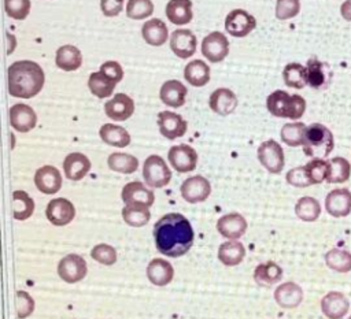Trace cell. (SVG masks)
I'll use <instances>...</instances> for the list:
<instances>
[{
  "label": "cell",
  "instance_id": "obj_43",
  "mask_svg": "<svg viewBox=\"0 0 351 319\" xmlns=\"http://www.w3.org/2000/svg\"><path fill=\"white\" fill-rule=\"evenodd\" d=\"M306 127L307 126L303 122L285 123L280 131L282 142H285L288 146H300L303 144Z\"/></svg>",
  "mask_w": 351,
  "mask_h": 319
},
{
  "label": "cell",
  "instance_id": "obj_41",
  "mask_svg": "<svg viewBox=\"0 0 351 319\" xmlns=\"http://www.w3.org/2000/svg\"><path fill=\"white\" fill-rule=\"evenodd\" d=\"M115 82L108 79L106 75H103L100 71H95L88 78V88L99 99L110 97L111 93L115 89Z\"/></svg>",
  "mask_w": 351,
  "mask_h": 319
},
{
  "label": "cell",
  "instance_id": "obj_20",
  "mask_svg": "<svg viewBox=\"0 0 351 319\" xmlns=\"http://www.w3.org/2000/svg\"><path fill=\"white\" fill-rule=\"evenodd\" d=\"M34 185L44 194H55L62 188L60 171L53 166H43L34 174Z\"/></svg>",
  "mask_w": 351,
  "mask_h": 319
},
{
  "label": "cell",
  "instance_id": "obj_34",
  "mask_svg": "<svg viewBox=\"0 0 351 319\" xmlns=\"http://www.w3.org/2000/svg\"><path fill=\"white\" fill-rule=\"evenodd\" d=\"M281 278H282V268L274 261L258 264L256 268L254 270V281L259 286L269 288V286L280 282Z\"/></svg>",
  "mask_w": 351,
  "mask_h": 319
},
{
  "label": "cell",
  "instance_id": "obj_10",
  "mask_svg": "<svg viewBox=\"0 0 351 319\" xmlns=\"http://www.w3.org/2000/svg\"><path fill=\"white\" fill-rule=\"evenodd\" d=\"M167 159L177 173H189L196 168L197 152L191 145L180 144L169 149Z\"/></svg>",
  "mask_w": 351,
  "mask_h": 319
},
{
  "label": "cell",
  "instance_id": "obj_3",
  "mask_svg": "<svg viewBox=\"0 0 351 319\" xmlns=\"http://www.w3.org/2000/svg\"><path fill=\"white\" fill-rule=\"evenodd\" d=\"M302 146L306 156L325 159L335 148V138L325 125L311 123L306 127Z\"/></svg>",
  "mask_w": 351,
  "mask_h": 319
},
{
  "label": "cell",
  "instance_id": "obj_27",
  "mask_svg": "<svg viewBox=\"0 0 351 319\" xmlns=\"http://www.w3.org/2000/svg\"><path fill=\"white\" fill-rule=\"evenodd\" d=\"M208 105L218 115H229L237 107V97L230 89L218 88L210 94Z\"/></svg>",
  "mask_w": 351,
  "mask_h": 319
},
{
  "label": "cell",
  "instance_id": "obj_50",
  "mask_svg": "<svg viewBox=\"0 0 351 319\" xmlns=\"http://www.w3.org/2000/svg\"><path fill=\"white\" fill-rule=\"evenodd\" d=\"M287 182L292 186H296V188H307L311 183L310 178H308V174H307V170H306V166H299V167H293L291 168L288 173H287V177H285Z\"/></svg>",
  "mask_w": 351,
  "mask_h": 319
},
{
  "label": "cell",
  "instance_id": "obj_21",
  "mask_svg": "<svg viewBox=\"0 0 351 319\" xmlns=\"http://www.w3.org/2000/svg\"><path fill=\"white\" fill-rule=\"evenodd\" d=\"M350 309V301L341 292H329L321 298V311L328 319H343Z\"/></svg>",
  "mask_w": 351,
  "mask_h": 319
},
{
  "label": "cell",
  "instance_id": "obj_49",
  "mask_svg": "<svg viewBox=\"0 0 351 319\" xmlns=\"http://www.w3.org/2000/svg\"><path fill=\"white\" fill-rule=\"evenodd\" d=\"M16 297V315L19 319H26L34 311V300L25 290H18L15 293Z\"/></svg>",
  "mask_w": 351,
  "mask_h": 319
},
{
  "label": "cell",
  "instance_id": "obj_2",
  "mask_svg": "<svg viewBox=\"0 0 351 319\" xmlns=\"http://www.w3.org/2000/svg\"><path fill=\"white\" fill-rule=\"evenodd\" d=\"M8 93L16 99H32L38 94L45 82L40 64L32 60L14 62L7 70Z\"/></svg>",
  "mask_w": 351,
  "mask_h": 319
},
{
  "label": "cell",
  "instance_id": "obj_47",
  "mask_svg": "<svg viewBox=\"0 0 351 319\" xmlns=\"http://www.w3.org/2000/svg\"><path fill=\"white\" fill-rule=\"evenodd\" d=\"M90 256L95 261L104 266H112L117 261V251L108 244L95 245L90 251Z\"/></svg>",
  "mask_w": 351,
  "mask_h": 319
},
{
  "label": "cell",
  "instance_id": "obj_19",
  "mask_svg": "<svg viewBox=\"0 0 351 319\" xmlns=\"http://www.w3.org/2000/svg\"><path fill=\"white\" fill-rule=\"evenodd\" d=\"M10 125L19 133H27L34 129L37 123V115L34 110L27 104H14L10 111Z\"/></svg>",
  "mask_w": 351,
  "mask_h": 319
},
{
  "label": "cell",
  "instance_id": "obj_36",
  "mask_svg": "<svg viewBox=\"0 0 351 319\" xmlns=\"http://www.w3.org/2000/svg\"><path fill=\"white\" fill-rule=\"evenodd\" d=\"M110 170L121 174H132L138 168V159L133 155L123 152H114L107 157Z\"/></svg>",
  "mask_w": 351,
  "mask_h": 319
},
{
  "label": "cell",
  "instance_id": "obj_15",
  "mask_svg": "<svg viewBox=\"0 0 351 319\" xmlns=\"http://www.w3.org/2000/svg\"><path fill=\"white\" fill-rule=\"evenodd\" d=\"M325 211L333 218H344L351 212V192L346 188L330 190L325 197Z\"/></svg>",
  "mask_w": 351,
  "mask_h": 319
},
{
  "label": "cell",
  "instance_id": "obj_45",
  "mask_svg": "<svg viewBox=\"0 0 351 319\" xmlns=\"http://www.w3.org/2000/svg\"><path fill=\"white\" fill-rule=\"evenodd\" d=\"M154 3L151 0H129L126 4V15L133 21H140L151 16Z\"/></svg>",
  "mask_w": 351,
  "mask_h": 319
},
{
  "label": "cell",
  "instance_id": "obj_48",
  "mask_svg": "<svg viewBox=\"0 0 351 319\" xmlns=\"http://www.w3.org/2000/svg\"><path fill=\"white\" fill-rule=\"evenodd\" d=\"M300 11V0H277L276 3V18L287 21L295 18Z\"/></svg>",
  "mask_w": 351,
  "mask_h": 319
},
{
  "label": "cell",
  "instance_id": "obj_23",
  "mask_svg": "<svg viewBox=\"0 0 351 319\" xmlns=\"http://www.w3.org/2000/svg\"><path fill=\"white\" fill-rule=\"evenodd\" d=\"M90 160L81 152H71L63 160V171L67 179L80 181L90 170Z\"/></svg>",
  "mask_w": 351,
  "mask_h": 319
},
{
  "label": "cell",
  "instance_id": "obj_17",
  "mask_svg": "<svg viewBox=\"0 0 351 319\" xmlns=\"http://www.w3.org/2000/svg\"><path fill=\"white\" fill-rule=\"evenodd\" d=\"M196 36L189 29H177L170 36V48L180 59L191 58L196 52Z\"/></svg>",
  "mask_w": 351,
  "mask_h": 319
},
{
  "label": "cell",
  "instance_id": "obj_52",
  "mask_svg": "<svg viewBox=\"0 0 351 319\" xmlns=\"http://www.w3.org/2000/svg\"><path fill=\"white\" fill-rule=\"evenodd\" d=\"M123 8V0H100V10L106 16H117Z\"/></svg>",
  "mask_w": 351,
  "mask_h": 319
},
{
  "label": "cell",
  "instance_id": "obj_4",
  "mask_svg": "<svg viewBox=\"0 0 351 319\" xmlns=\"http://www.w3.org/2000/svg\"><path fill=\"white\" fill-rule=\"evenodd\" d=\"M267 111L277 118L300 119L306 111V100L299 94H289L285 90H274L266 99Z\"/></svg>",
  "mask_w": 351,
  "mask_h": 319
},
{
  "label": "cell",
  "instance_id": "obj_46",
  "mask_svg": "<svg viewBox=\"0 0 351 319\" xmlns=\"http://www.w3.org/2000/svg\"><path fill=\"white\" fill-rule=\"evenodd\" d=\"M30 0H4L5 14L15 21L25 19L30 12Z\"/></svg>",
  "mask_w": 351,
  "mask_h": 319
},
{
  "label": "cell",
  "instance_id": "obj_54",
  "mask_svg": "<svg viewBox=\"0 0 351 319\" xmlns=\"http://www.w3.org/2000/svg\"><path fill=\"white\" fill-rule=\"evenodd\" d=\"M348 319H351V315H350V316H348Z\"/></svg>",
  "mask_w": 351,
  "mask_h": 319
},
{
  "label": "cell",
  "instance_id": "obj_8",
  "mask_svg": "<svg viewBox=\"0 0 351 319\" xmlns=\"http://www.w3.org/2000/svg\"><path fill=\"white\" fill-rule=\"evenodd\" d=\"M256 27V19L241 8L232 10L225 18V29L233 37H245Z\"/></svg>",
  "mask_w": 351,
  "mask_h": 319
},
{
  "label": "cell",
  "instance_id": "obj_13",
  "mask_svg": "<svg viewBox=\"0 0 351 319\" xmlns=\"http://www.w3.org/2000/svg\"><path fill=\"white\" fill-rule=\"evenodd\" d=\"M121 199L125 205H141L149 208L155 201V194L143 182L133 181L123 186L121 192Z\"/></svg>",
  "mask_w": 351,
  "mask_h": 319
},
{
  "label": "cell",
  "instance_id": "obj_40",
  "mask_svg": "<svg viewBox=\"0 0 351 319\" xmlns=\"http://www.w3.org/2000/svg\"><path fill=\"white\" fill-rule=\"evenodd\" d=\"M329 162V174L326 178L328 183H343L351 175V164L346 157L336 156L328 160Z\"/></svg>",
  "mask_w": 351,
  "mask_h": 319
},
{
  "label": "cell",
  "instance_id": "obj_9",
  "mask_svg": "<svg viewBox=\"0 0 351 319\" xmlns=\"http://www.w3.org/2000/svg\"><path fill=\"white\" fill-rule=\"evenodd\" d=\"M202 53L208 62L218 63L229 53V40L221 31H211L202 41Z\"/></svg>",
  "mask_w": 351,
  "mask_h": 319
},
{
  "label": "cell",
  "instance_id": "obj_16",
  "mask_svg": "<svg viewBox=\"0 0 351 319\" xmlns=\"http://www.w3.org/2000/svg\"><path fill=\"white\" fill-rule=\"evenodd\" d=\"M306 73H307V85H310L313 89L328 88L333 77V71L330 66L325 62L318 60L317 58L308 59L306 64Z\"/></svg>",
  "mask_w": 351,
  "mask_h": 319
},
{
  "label": "cell",
  "instance_id": "obj_28",
  "mask_svg": "<svg viewBox=\"0 0 351 319\" xmlns=\"http://www.w3.org/2000/svg\"><path fill=\"white\" fill-rule=\"evenodd\" d=\"M141 36L148 45L160 47L167 41L169 30L166 23L159 18L145 21L141 27Z\"/></svg>",
  "mask_w": 351,
  "mask_h": 319
},
{
  "label": "cell",
  "instance_id": "obj_37",
  "mask_svg": "<svg viewBox=\"0 0 351 319\" xmlns=\"http://www.w3.org/2000/svg\"><path fill=\"white\" fill-rule=\"evenodd\" d=\"M12 209H14V218L16 220H26L34 212V201L26 192L14 190L12 192Z\"/></svg>",
  "mask_w": 351,
  "mask_h": 319
},
{
  "label": "cell",
  "instance_id": "obj_29",
  "mask_svg": "<svg viewBox=\"0 0 351 319\" xmlns=\"http://www.w3.org/2000/svg\"><path fill=\"white\" fill-rule=\"evenodd\" d=\"M55 64L63 71H74L82 64V53L75 45H62L56 51Z\"/></svg>",
  "mask_w": 351,
  "mask_h": 319
},
{
  "label": "cell",
  "instance_id": "obj_38",
  "mask_svg": "<svg viewBox=\"0 0 351 319\" xmlns=\"http://www.w3.org/2000/svg\"><path fill=\"white\" fill-rule=\"evenodd\" d=\"M325 264L328 268L336 272H350L351 271V252L333 248L324 255Z\"/></svg>",
  "mask_w": 351,
  "mask_h": 319
},
{
  "label": "cell",
  "instance_id": "obj_51",
  "mask_svg": "<svg viewBox=\"0 0 351 319\" xmlns=\"http://www.w3.org/2000/svg\"><path fill=\"white\" fill-rule=\"evenodd\" d=\"M99 71H100L103 75H106L108 79H111L112 82H115V84H118V82L123 78V70H122L121 64H119L118 62H115V60H107V62H104V63L100 66Z\"/></svg>",
  "mask_w": 351,
  "mask_h": 319
},
{
  "label": "cell",
  "instance_id": "obj_33",
  "mask_svg": "<svg viewBox=\"0 0 351 319\" xmlns=\"http://www.w3.org/2000/svg\"><path fill=\"white\" fill-rule=\"evenodd\" d=\"M184 78L192 86H204L210 81V67L203 60H192L184 67Z\"/></svg>",
  "mask_w": 351,
  "mask_h": 319
},
{
  "label": "cell",
  "instance_id": "obj_14",
  "mask_svg": "<svg viewBox=\"0 0 351 319\" xmlns=\"http://www.w3.org/2000/svg\"><path fill=\"white\" fill-rule=\"evenodd\" d=\"M158 126L160 134L167 140L182 137L188 129L186 120L173 111H160L158 114Z\"/></svg>",
  "mask_w": 351,
  "mask_h": 319
},
{
  "label": "cell",
  "instance_id": "obj_24",
  "mask_svg": "<svg viewBox=\"0 0 351 319\" xmlns=\"http://www.w3.org/2000/svg\"><path fill=\"white\" fill-rule=\"evenodd\" d=\"M173 277H174L173 266L162 257L152 259L147 266V278L155 286L162 288L169 285L173 281Z\"/></svg>",
  "mask_w": 351,
  "mask_h": 319
},
{
  "label": "cell",
  "instance_id": "obj_18",
  "mask_svg": "<svg viewBox=\"0 0 351 319\" xmlns=\"http://www.w3.org/2000/svg\"><path fill=\"white\" fill-rule=\"evenodd\" d=\"M106 115L117 122L129 119L134 112V101L125 93H117L104 104Z\"/></svg>",
  "mask_w": 351,
  "mask_h": 319
},
{
  "label": "cell",
  "instance_id": "obj_53",
  "mask_svg": "<svg viewBox=\"0 0 351 319\" xmlns=\"http://www.w3.org/2000/svg\"><path fill=\"white\" fill-rule=\"evenodd\" d=\"M340 14H341V16H343L346 21L351 22V0H346V1L340 5Z\"/></svg>",
  "mask_w": 351,
  "mask_h": 319
},
{
  "label": "cell",
  "instance_id": "obj_35",
  "mask_svg": "<svg viewBox=\"0 0 351 319\" xmlns=\"http://www.w3.org/2000/svg\"><path fill=\"white\" fill-rule=\"evenodd\" d=\"M295 214L303 222H315L321 215V204L311 196H303L295 204Z\"/></svg>",
  "mask_w": 351,
  "mask_h": 319
},
{
  "label": "cell",
  "instance_id": "obj_22",
  "mask_svg": "<svg viewBox=\"0 0 351 319\" xmlns=\"http://www.w3.org/2000/svg\"><path fill=\"white\" fill-rule=\"evenodd\" d=\"M217 230L225 238L237 240L244 235L247 230V220L241 214L230 212L217 220Z\"/></svg>",
  "mask_w": 351,
  "mask_h": 319
},
{
  "label": "cell",
  "instance_id": "obj_25",
  "mask_svg": "<svg viewBox=\"0 0 351 319\" xmlns=\"http://www.w3.org/2000/svg\"><path fill=\"white\" fill-rule=\"evenodd\" d=\"M188 90L186 86L180 82L178 79H169L166 81L159 92V97L162 103L171 108H180L185 104Z\"/></svg>",
  "mask_w": 351,
  "mask_h": 319
},
{
  "label": "cell",
  "instance_id": "obj_12",
  "mask_svg": "<svg viewBox=\"0 0 351 319\" xmlns=\"http://www.w3.org/2000/svg\"><path fill=\"white\" fill-rule=\"evenodd\" d=\"M45 216L53 226H66L75 218V207L70 200L56 197L48 203Z\"/></svg>",
  "mask_w": 351,
  "mask_h": 319
},
{
  "label": "cell",
  "instance_id": "obj_30",
  "mask_svg": "<svg viewBox=\"0 0 351 319\" xmlns=\"http://www.w3.org/2000/svg\"><path fill=\"white\" fill-rule=\"evenodd\" d=\"M166 16L174 25H186L192 21V1L191 0H170L166 4Z\"/></svg>",
  "mask_w": 351,
  "mask_h": 319
},
{
  "label": "cell",
  "instance_id": "obj_44",
  "mask_svg": "<svg viewBox=\"0 0 351 319\" xmlns=\"http://www.w3.org/2000/svg\"><path fill=\"white\" fill-rule=\"evenodd\" d=\"M306 170H307L308 178L313 185L322 183L324 181H326L328 174H329V162L325 159H318V157L311 159L306 164Z\"/></svg>",
  "mask_w": 351,
  "mask_h": 319
},
{
  "label": "cell",
  "instance_id": "obj_5",
  "mask_svg": "<svg viewBox=\"0 0 351 319\" xmlns=\"http://www.w3.org/2000/svg\"><path fill=\"white\" fill-rule=\"evenodd\" d=\"M143 178L149 188H163L171 179V171L167 167L163 157L159 155H151L144 160Z\"/></svg>",
  "mask_w": 351,
  "mask_h": 319
},
{
  "label": "cell",
  "instance_id": "obj_39",
  "mask_svg": "<svg viewBox=\"0 0 351 319\" xmlns=\"http://www.w3.org/2000/svg\"><path fill=\"white\" fill-rule=\"evenodd\" d=\"M282 79L289 88L303 89L307 85L306 66L300 63H288L282 70Z\"/></svg>",
  "mask_w": 351,
  "mask_h": 319
},
{
  "label": "cell",
  "instance_id": "obj_42",
  "mask_svg": "<svg viewBox=\"0 0 351 319\" xmlns=\"http://www.w3.org/2000/svg\"><path fill=\"white\" fill-rule=\"evenodd\" d=\"M151 212L147 207L125 205L122 208V219L132 227H141L149 222Z\"/></svg>",
  "mask_w": 351,
  "mask_h": 319
},
{
  "label": "cell",
  "instance_id": "obj_7",
  "mask_svg": "<svg viewBox=\"0 0 351 319\" xmlns=\"http://www.w3.org/2000/svg\"><path fill=\"white\" fill-rule=\"evenodd\" d=\"M88 266L82 256L77 253L66 255L58 264V275L67 283H75L86 277Z\"/></svg>",
  "mask_w": 351,
  "mask_h": 319
},
{
  "label": "cell",
  "instance_id": "obj_11",
  "mask_svg": "<svg viewBox=\"0 0 351 319\" xmlns=\"http://www.w3.org/2000/svg\"><path fill=\"white\" fill-rule=\"evenodd\" d=\"M181 196L185 201L195 204V203H202L207 200V197L211 193V185L207 178L202 175H193L186 178L181 183Z\"/></svg>",
  "mask_w": 351,
  "mask_h": 319
},
{
  "label": "cell",
  "instance_id": "obj_31",
  "mask_svg": "<svg viewBox=\"0 0 351 319\" xmlns=\"http://www.w3.org/2000/svg\"><path fill=\"white\" fill-rule=\"evenodd\" d=\"M99 136L103 142L117 148H125L130 144V134L128 130L114 123H104L99 130Z\"/></svg>",
  "mask_w": 351,
  "mask_h": 319
},
{
  "label": "cell",
  "instance_id": "obj_26",
  "mask_svg": "<svg viewBox=\"0 0 351 319\" xmlns=\"http://www.w3.org/2000/svg\"><path fill=\"white\" fill-rule=\"evenodd\" d=\"M274 300L281 308H296L303 301V289L295 282L281 283L274 290Z\"/></svg>",
  "mask_w": 351,
  "mask_h": 319
},
{
  "label": "cell",
  "instance_id": "obj_1",
  "mask_svg": "<svg viewBox=\"0 0 351 319\" xmlns=\"http://www.w3.org/2000/svg\"><path fill=\"white\" fill-rule=\"evenodd\" d=\"M156 249L169 257L185 255L193 245V229L191 222L177 212L163 215L154 226Z\"/></svg>",
  "mask_w": 351,
  "mask_h": 319
},
{
  "label": "cell",
  "instance_id": "obj_32",
  "mask_svg": "<svg viewBox=\"0 0 351 319\" xmlns=\"http://www.w3.org/2000/svg\"><path fill=\"white\" fill-rule=\"evenodd\" d=\"M245 256V248L241 242L230 240L219 245L218 248V259L223 266L233 267L243 261Z\"/></svg>",
  "mask_w": 351,
  "mask_h": 319
},
{
  "label": "cell",
  "instance_id": "obj_6",
  "mask_svg": "<svg viewBox=\"0 0 351 319\" xmlns=\"http://www.w3.org/2000/svg\"><path fill=\"white\" fill-rule=\"evenodd\" d=\"M258 159L261 164L271 174H280L285 164L282 146L274 140H266L259 145Z\"/></svg>",
  "mask_w": 351,
  "mask_h": 319
}]
</instances>
